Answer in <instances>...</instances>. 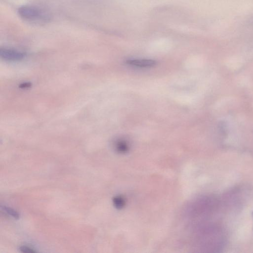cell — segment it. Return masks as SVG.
<instances>
[{"label": "cell", "instance_id": "obj_1", "mask_svg": "<svg viewBox=\"0 0 253 253\" xmlns=\"http://www.w3.org/2000/svg\"><path fill=\"white\" fill-rule=\"evenodd\" d=\"M18 12L20 17L26 20H35L39 18L41 15L38 9L28 6L19 8Z\"/></svg>", "mask_w": 253, "mask_h": 253}, {"label": "cell", "instance_id": "obj_2", "mask_svg": "<svg viewBox=\"0 0 253 253\" xmlns=\"http://www.w3.org/2000/svg\"><path fill=\"white\" fill-rule=\"evenodd\" d=\"M0 55L1 58L8 61H17L22 59L24 54L23 53L10 48H1Z\"/></svg>", "mask_w": 253, "mask_h": 253}, {"label": "cell", "instance_id": "obj_3", "mask_svg": "<svg viewBox=\"0 0 253 253\" xmlns=\"http://www.w3.org/2000/svg\"><path fill=\"white\" fill-rule=\"evenodd\" d=\"M126 63L139 68H147L154 66L156 61L152 59H138L128 60L126 61Z\"/></svg>", "mask_w": 253, "mask_h": 253}, {"label": "cell", "instance_id": "obj_4", "mask_svg": "<svg viewBox=\"0 0 253 253\" xmlns=\"http://www.w3.org/2000/svg\"><path fill=\"white\" fill-rule=\"evenodd\" d=\"M116 147L118 151L123 152L128 149V145L125 140L120 139L116 143Z\"/></svg>", "mask_w": 253, "mask_h": 253}, {"label": "cell", "instance_id": "obj_5", "mask_svg": "<svg viewBox=\"0 0 253 253\" xmlns=\"http://www.w3.org/2000/svg\"><path fill=\"white\" fill-rule=\"evenodd\" d=\"M3 209L7 213L13 217L15 218H18L19 217V215L18 213L13 209L7 207H4Z\"/></svg>", "mask_w": 253, "mask_h": 253}, {"label": "cell", "instance_id": "obj_6", "mask_svg": "<svg viewBox=\"0 0 253 253\" xmlns=\"http://www.w3.org/2000/svg\"><path fill=\"white\" fill-rule=\"evenodd\" d=\"M20 250L21 252L25 253H34L36 252V251L33 250L32 249L25 246L20 247Z\"/></svg>", "mask_w": 253, "mask_h": 253}]
</instances>
